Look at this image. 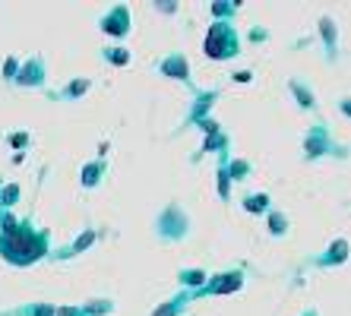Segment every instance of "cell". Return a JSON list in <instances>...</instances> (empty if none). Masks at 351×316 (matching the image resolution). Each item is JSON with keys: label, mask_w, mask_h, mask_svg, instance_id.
<instances>
[{"label": "cell", "mask_w": 351, "mask_h": 316, "mask_svg": "<svg viewBox=\"0 0 351 316\" xmlns=\"http://www.w3.org/2000/svg\"><path fill=\"white\" fill-rule=\"evenodd\" d=\"M48 253V237L35 231L29 221H19L13 231L0 234V256L13 266H32Z\"/></svg>", "instance_id": "1"}, {"label": "cell", "mask_w": 351, "mask_h": 316, "mask_svg": "<svg viewBox=\"0 0 351 316\" xmlns=\"http://www.w3.org/2000/svg\"><path fill=\"white\" fill-rule=\"evenodd\" d=\"M237 51V38L225 23H215L206 35V54L209 57H231Z\"/></svg>", "instance_id": "2"}, {"label": "cell", "mask_w": 351, "mask_h": 316, "mask_svg": "<svg viewBox=\"0 0 351 316\" xmlns=\"http://www.w3.org/2000/svg\"><path fill=\"white\" fill-rule=\"evenodd\" d=\"M13 82L23 86V89H41V86H45V60H41V57H32V60L19 64L16 80Z\"/></svg>", "instance_id": "3"}, {"label": "cell", "mask_w": 351, "mask_h": 316, "mask_svg": "<svg viewBox=\"0 0 351 316\" xmlns=\"http://www.w3.org/2000/svg\"><path fill=\"white\" fill-rule=\"evenodd\" d=\"M101 29H105V32H111V35H123V32H127V10L117 7L111 16L101 19Z\"/></svg>", "instance_id": "4"}, {"label": "cell", "mask_w": 351, "mask_h": 316, "mask_svg": "<svg viewBox=\"0 0 351 316\" xmlns=\"http://www.w3.org/2000/svg\"><path fill=\"white\" fill-rule=\"evenodd\" d=\"M16 199H19V186L16 184L0 186V206H3V212H7L10 206H16Z\"/></svg>", "instance_id": "5"}, {"label": "cell", "mask_w": 351, "mask_h": 316, "mask_svg": "<svg viewBox=\"0 0 351 316\" xmlns=\"http://www.w3.org/2000/svg\"><path fill=\"white\" fill-rule=\"evenodd\" d=\"M86 89H89V80H73V82H70V86H66L64 92H60L58 98H64V101H70V98H80Z\"/></svg>", "instance_id": "6"}, {"label": "cell", "mask_w": 351, "mask_h": 316, "mask_svg": "<svg viewBox=\"0 0 351 316\" xmlns=\"http://www.w3.org/2000/svg\"><path fill=\"white\" fill-rule=\"evenodd\" d=\"M98 174H101V165H86V168H82V184L95 186L98 184Z\"/></svg>", "instance_id": "7"}, {"label": "cell", "mask_w": 351, "mask_h": 316, "mask_svg": "<svg viewBox=\"0 0 351 316\" xmlns=\"http://www.w3.org/2000/svg\"><path fill=\"white\" fill-rule=\"evenodd\" d=\"M16 70H19V64L16 60H13V57H7V60H3V80H16Z\"/></svg>", "instance_id": "8"}, {"label": "cell", "mask_w": 351, "mask_h": 316, "mask_svg": "<svg viewBox=\"0 0 351 316\" xmlns=\"http://www.w3.org/2000/svg\"><path fill=\"white\" fill-rule=\"evenodd\" d=\"M247 206H250V209H266V196H250Z\"/></svg>", "instance_id": "9"}, {"label": "cell", "mask_w": 351, "mask_h": 316, "mask_svg": "<svg viewBox=\"0 0 351 316\" xmlns=\"http://www.w3.org/2000/svg\"><path fill=\"white\" fill-rule=\"evenodd\" d=\"M108 57H111V60H117V64H123V60H127V54H123V48H114V51H111V54H108Z\"/></svg>", "instance_id": "10"}, {"label": "cell", "mask_w": 351, "mask_h": 316, "mask_svg": "<svg viewBox=\"0 0 351 316\" xmlns=\"http://www.w3.org/2000/svg\"><path fill=\"white\" fill-rule=\"evenodd\" d=\"M10 143H13V146H25L29 136H25V133H16V136H10Z\"/></svg>", "instance_id": "11"}]
</instances>
